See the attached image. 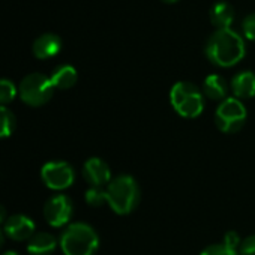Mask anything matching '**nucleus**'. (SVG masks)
Segmentation results:
<instances>
[{
  "instance_id": "1",
  "label": "nucleus",
  "mask_w": 255,
  "mask_h": 255,
  "mask_svg": "<svg viewBox=\"0 0 255 255\" xmlns=\"http://www.w3.org/2000/svg\"><path fill=\"white\" fill-rule=\"evenodd\" d=\"M245 41L233 29H216L206 41V57L216 66L230 68L245 57Z\"/></svg>"
},
{
  "instance_id": "2",
  "label": "nucleus",
  "mask_w": 255,
  "mask_h": 255,
  "mask_svg": "<svg viewBox=\"0 0 255 255\" xmlns=\"http://www.w3.org/2000/svg\"><path fill=\"white\" fill-rule=\"evenodd\" d=\"M105 200L117 215H129L140 203V188L131 176H119L107 185Z\"/></svg>"
},
{
  "instance_id": "3",
  "label": "nucleus",
  "mask_w": 255,
  "mask_h": 255,
  "mask_svg": "<svg viewBox=\"0 0 255 255\" xmlns=\"http://www.w3.org/2000/svg\"><path fill=\"white\" fill-rule=\"evenodd\" d=\"M59 245L63 255H95L99 237L89 224L75 222L63 230Z\"/></svg>"
},
{
  "instance_id": "4",
  "label": "nucleus",
  "mask_w": 255,
  "mask_h": 255,
  "mask_svg": "<svg viewBox=\"0 0 255 255\" xmlns=\"http://www.w3.org/2000/svg\"><path fill=\"white\" fill-rule=\"evenodd\" d=\"M170 101L176 113L185 119H195L203 113V92L189 81H179L171 87Z\"/></svg>"
},
{
  "instance_id": "5",
  "label": "nucleus",
  "mask_w": 255,
  "mask_h": 255,
  "mask_svg": "<svg viewBox=\"0 0 255 255\" xmlns=\"http://www.w3.org/2000/svg\"><path fill=\"white\" fill-rule=\"evenodd\" d=\"M20 99L29 107H42L45 105L54 93V86L50 77L41 72L27 74L18 87Z\"/></svg>"
},
{
  "instance_id": "6",
  "label": "nucleus",
  "mask_w": 255,
  "mask_h": 255,
  "mask_svg": "<svg viewBox=\"0 0 255 255\" xmlns=\"http://www.w3.org/2000/svg\"><path fill=\"white\" fill-rule=\"evenodd\" d=\"M246 108L237 98H227L221 101L215 113L216 126L225 134H234L242 129L246 122Z\"/></svg>"
},
{
  "instance_id": "7",
  "label": "nucleus",
  "mask_w": 255,
  "mask_h": 255,
  "mask_svg": "<svg viewBox=\"0 0 255 255\" xmlns=\"http://www.w3.org/2000/svg\"><path fill=\"white\" fill-rule=\"evenodd\" d=\"M41 179L47 188L53 191H65L75 182V171L72 165L65 161H50L42 165Z\"/></svg>"
},
{
  "instance_id": "8",
  "label": "nucleus",
  "mask_w": 255,
  "mask_h": 255,
  "mask_svg": "<svg viewBox=\"0 0 255 255\" xmlns=\"http://www.w3.org/2000/svg\"><path fill=\"white\" fill-rule=\"evenodd\" d=\"M42 212H44V218L50 227L62 228L71 221L72 213H74V204L68 195L56 194L47 200Z\"/></svg>"
},
{
  "instance_id": "9",
  "label": "nucleus",
  "mask_w": 255,
  "mask_h": 255,
  "mask_svg": "<svg viewBox=\"0 0 255 255\" xmlns=\"http://www.w3.org/2000/svg\"><path fill=\"white\" fill-rule=\"evenodd\" d=\"M36 225L32 218L23 213L11 215L3 224V233L8 239L14 242H29L36 233Z\"/></svg>"
},
{
  "instance_id": "10",
  "label": "nucleus",
  "mask_w": 255,
  "mask_h": 255,
  "mask_svg": "<svg viewBox=\"0 0 255 255\" xmlns=\"http://www.w3.org/2000/svg\"><path fill=\"white\" fill-rule=\"evenodd\" d=\"M83 177L92 188H102L111 182V171L101 158H90L83 165Z\"/></svg>"
},
{
  "instance_id": "11",
  "label": "nucleus",
  "mask_w": 255,
  "mask_h": 255,
  "mask_svg": "<svg viewBox=\"0 0 255 255\" xmlns=\"http://www.w3.org/2000/svg\"><path fill=\"white\" fill-rule=\"evenodd\" d=\"M60 50H62V39L59 35L51 33V32L39 35L32 44V51L35 57L41 60L54 57L56 54H59Z\"/></svg>"
},
{
  "instance_id": "12",
  "label": "nucleus",
  "mask_w": 255,
  "mask_h": 255,
  "mask_svg": "<svg viewBox=\"0 0 255 255\" xmlns=\"http://www.w3.org/2000/svg\"><path fill=\"white\" fill-rule=\"evenodd\" d=\"M57 239L48 231L35 233L27 242V252L30 255H51L57 249Z\"/></svg>"
},
{
  "instance_id": "13",
  "label": "nucleus",
  "mask_w": 255,
  "mask_h": 255,
  "mask_svg": "<svg viewBox=\"0 0 255 255\" xmlns=\"http://www.w3.org/2000/svg\"><path fill=\"white\" fill-rule=\"evenodd\" d=\"M231 90L237 99H251L255 96V72L242 71L231 80Z\"/></svg>"
},
{
  "instance_id": "14",
  "label": "nucleus",
  "mask_w": 255,
  "mask_h": 255,
  "mask_svg": "<svg viewBox=\"0 0 255 255\" xmlns=\"http://www.w3.org/2000/svg\"><path fill=\"white\" fill-rule=\"evenodd\" d=\"M209 17L216 29H230L234 21L236 12L231 3L225 2V0H219V2H215L212 5Z\"/></svg>"
},
{
  "instance_id": "15",
  "label": "nucleus",
  "mask_w": 255,
  "mask_h": 255,
  "mask_svg": "<svg viewBox=\"0 0 255 255\" xmlns=\"http://www.w3.org/2000/svg\"><path fill=\"white\" fill-rule=\"evenodd\" d=\"M50 80H51L54 89L66 90V89H71L72 86H75V83L78 80V74L72 65H59L53 69Z\"/></svg>"
},
{
  "instance_id": "16",
  "label": "nucleus",
  "mask_w": 255,
  "mask_h": 255,
  "mask_svg": "<svg viewBox=\"0 0 255 255\" xmlns=\"http://www.w3.org/2000/svg\"><path fill=\"white\" fill-rule=\"evenodd\" d=\"M203 93L213 101H224L227 99L228 93V83L225 81L224 77L218 74H212L204 80L203 84Z\"/></svg>"
},
{
  "instance_id": "17",
  "label": "nucleus",
  "mask_w": 255,
  "mask_h": 255,
  "mask_svg": "<svg viewBox=\"0 0 255 255\" xmlns=\"http://www.w3.org/2000/svg\"><path fill=\"white\" fill-rule=\"evenodd\" d=\"M17 129V117L5 105H0V138H8Z\"/></svg>"
},
{
  "instance_id": "18",
  "label": "nucleus",
  "mask_w": 255,
  "mask_h": 255,
  "mask_svg": "<svg viewBox=\"0 0 255 255\" xmlns=\"http://www.w3.org/2000/svg\"><path fill=\"white\" fill-rule=\"evenodd\" d=\"M18 87L9 78H0V105H8L15 99Z\"/></svg>"
},
{
  "instance_id": "19",
  "label": "nucleus",
  "mask_w": 255,
  "mask_h": 255,
  "mask_svg": "<svg viewBox=\"0 0 255 255\" xmlns=\"http://www.w3.org/2000/svg\"><path fill=\"white\" fill-rule=\"evenodd\" d=\"M86 201L92 207L102 206L104 203H107V200H105V189H102V188H90L86 192Z\"/></svg>"
},
{
  "instance_id": "20",
  "label": "nucleus",
  "mask_w": 255,
  "mask_h": 255,
  "mask_svg": "<svg viewBox=\"0 0 255 255\" xmlns=\"http://www.w3.org/2000/svg\"><path fill=\"white\" fill-rule=\"evenodd\" d=\"M242 32L245 38L255 42V12L246 15L242 21Z\"/></svg>"
},
{
  "instance_id": "21",
  "label": "nucleus",
  "mask_w": 255,
  "mask_h": 255,
  "mask_svg": "<svg viewBox=\"0 0 255 255\" xmlns=\"http://www.w3.org/2000/svg\"><path fill=\"white\" fill-rule=\"evenodd\" d=\"M200 255H239L237 251L225 246L224 243H219V245H210L207 246Z\"/></svg>"
},
{
  "instance_id": "22",
  "label": "nucleus",
  "mask_w": 255,
  "mask_h": 255,
  "mask_svg": "<svg viewBox=\"0 0 255 255\" xmlns=\"http://www.w3.org/2000/svg\"><path fill=\"white\" fill-rule=\"evenodd\" d=\"M239 255H255V234L248 236L242 240L239 248Z\"/></svg>"
},
{
  "instance_id": "23",
  "label": "nucleus",
  "mask_w": 255,
  "mask_h": 255,
  "mask_svg": "<svg viewBox=\"0 0 255 255\" xmlns=\"http://www.w3.org/2000/svg\"><path fill=\"white\" fill-rule=\"evenodd\" d=\"M224 245L237 251V248H240L242 245V240H240V236L236 233V231H228L224 237Z\"/></svg>"
},
{
  "instance_id": "24",
  "label": "nucleus",
  "mask_w": 255,
  "mask_h": 255,
  "mask_svg": "<svg viewBox=\"0 0 255 255\" xmlns=\"http://www.w3.org/2000/svg\"><path fill=\"white\" fill-rule=\"evenodd\" d=\"M8 218H9V216H8V210H6V207H5L3 204H0V225L5 224Z\"/></svg>"
},
{
  "instance_id": "25",
  "label": "nucleus",
  "mask_w": 255,
  "mask_h": 255,
  "mask_svg": "<svg viewBox=\"0 0 255 255\" xmlns=\"http://www.w3.org/2000/svg\"><path fill=\"white\" fill-rule=\"evenodd\" d=\"M3 243H5V233H3V230H0V249H2Z\"/></svg>"
},
{
  "instance_id": "26",
  "label": "nucleus",
  "mask_w": 255,
  "mask_h": 255,
  "mask_svg": "<svg viewBox=\"0 0 255 255\" xmlns=\"http://www.w3.org/2000/svg\"><path fill=\"white\" fill-rule=\"evenodd\" d=\"M0 255H20L17 251H5L3 254H0Z\"/></svg>"
},
{
  "instance_id": "27",
  "label": "nucleus",
  "mask_w": 255,
  "mask_h": 255,
  "mask_svg": "<svg viewBox=\"0 0 255 255\" xmlns=\"http://www.w3.org/2000/svg\"><path fill=\"white\" fill-rule=\"evenodd\" d=\"M162 2H165V3H176V2H179V0H162Z\"/></svg>"
}]
</instances>
